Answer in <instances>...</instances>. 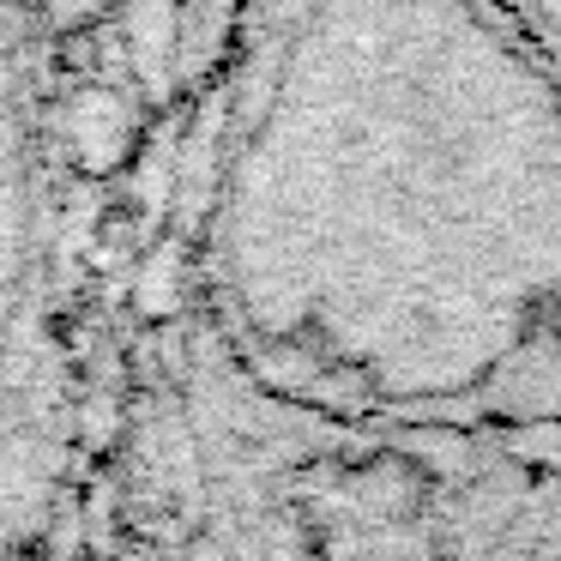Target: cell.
I'll return each instance as SVG.
<instances>
[{
    "instance_id": "cell-1",
    "label": "cell",
    "mask_w": 561,
    "mask_h": 561,
    "mask_svg": "<svg viewBox=\"0 0 561 561\" xmlns=\"http://www.w3.org/2000/svg\"><path fill=\"white\" fill-rule=\"evenodd\" d=\"M224 296L284 399L561 435V79L495 0H272Z\"/></svg>"
},
{
    "instance_id": "cell-4",
    "label": "cell",
    "mask_w": 561,
    "mask_h": 561,
    "mask_svg": "<svg viewBox=\"0 0 561 561\" xmlns=\"http://www.w3.org/2000/svg\"><path fill=\"white\" fill-rule=\"evenodd\" d=\"M543 561H561V495H556V519H549V537H543Z\"/></svg>"
},
{
    "instance_id": "cell-2",
    "label": "cell",
    "mask_w": 561,
    "mask_h": 561,
    "mask_svg": "<svg viewBox=\"0 0 561 561\" xmlns=\"http://www.w3.org/2000/svg\"><path fill=\"white\" fill-rule=\"evenodd\" d=\"M211 428L236 561H543L561 435L320 411L248 375Z\"/></svg>"
},
{
    "instance_id": "cell-3",
    "label": "cell",
    "mask_w": 561,
    "mask_h": 561,
    "mask_svg": "<svg viewBox=\"0 0 561 561\" xmlns=\"http://www.w3.org/2000/svg\"><path fill=\"white\" fill-rule=\"evenodd\" d=\"M495 7L525 31V43H531V49L543 55V67L561 79V0H495Z\"/></svg>"
}]
</instances>
